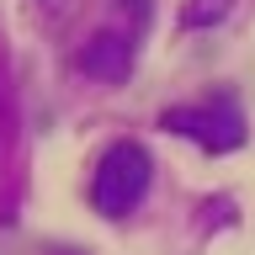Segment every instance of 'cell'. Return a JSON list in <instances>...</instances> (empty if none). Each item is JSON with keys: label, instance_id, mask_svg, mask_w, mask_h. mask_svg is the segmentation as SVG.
<instances>
[{"label": "cell", "instance_id": "cell-1", "mask_svg": "<svg viewBox=\"0 0 255 255\" xmlns=\"http://www.w3.org/2000/svg\"><path fill=\"white\" fill-rule=\"evenodd\" d=\"M149 175H154L149 149H143L138 138H117L107 154L96 159V175H91V202H96V213H107V218H128V213L143 202Z\"/></svg>", "mask_w": 255, "mask_h": 255}, {"label": "cell", "instance_id": "cell-3", "mask_svg": "<svg viewBox=\"0 0 255 255\" xmlns=\"http://www.w3.org/2000/svg\"><path fill=\"white\" fill-rule=\"evenodd\" d=\"M75 64L96 80H123L133 69V32H101V37H91Z\"/></svg>", "mask_w": 255, "mask_h": 255}, {"label": "cell", "instance_id": "cell-5", "mask_svg": "<svg viewBox=\"0 0 255 255\" xmlns=\"http://www.w3.org/2000/svg\"><path fill=\"white\" fill-rule=\"evenodd\" d=\"M43 5H69V0H43Z\"/></svg>", "mask_w": 255, "mask_h": 255}, {"label": "cell", "instance_id": "cell-2", "mask_svg": "<svg viewBox=\"0 0 255 255\" xmlns=\"http://www.w3.org/2000/svg\"><path fill=\"white\" fill-rule=\"evenodd\" d=\"M159 123L181 133V138L202 143L213 154H229L245 143V112H239L234 96H202V101H186V107H170Z\"/></svg>", "mask_w": 255, "mask_h": 255}, {"label": "cell", "instance_id": "cell-4", "mask_svg": "<svg viewBox=\"0 0 255 255\" xmlns=\"http://www.w3.org/2000/svg\"><path fill=\"white\" fill-rule=\"evenodd\" d=\"M229 5H234V0H191L181 16H186V27H207V21H223Z\"/></svg>", "mask_w": 255, "mask_h": 255}]
</instances>
